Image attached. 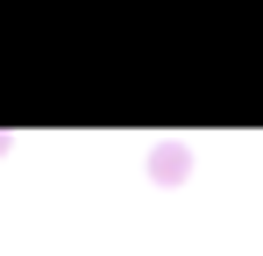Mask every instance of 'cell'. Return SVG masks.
I'll return each mask as SVG.
<instances>
[{"label":"cell","instance_id":"cell-1","mask_svg":"<svg viewBox=\"0 0 263 256\" xmlns=\"http://www.w3.org/2000/svg\"><path fill=\"white\" fill-rule=\"evenodd\" d=\"M149 171H157V178H185V150H157Z\"/></svg>","mask_w":263,"mask_h":256}]
</instances>
